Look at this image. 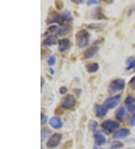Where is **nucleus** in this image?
<instances>
[{
  "label": "nucleus",
  "mask_w": 135,
  "mask_h": 149,
  "mask_svg": "<svg viewBox=\"0 0 135 149\" xmlns=\"http://www.w3.org/2000/svg\"><path fill=\"white\" fill-rule=\"evenodd\" d=\"M89 33L85 29H82L78 32L76 34V42L78 47L83 48L87 46L89 41Z\"/></svg>",
  "instance_id": "1"
},
{
  "label": "nucleus",
  "mask_w": 135,
  "mask_h": 149,
  "mask_svg": "<svg viewBox=\"0 0 135 149\" xmlns=\"http://www.w3.org/2000/svg\"><path fill=\"white\" fill-rule=\"evenodd\" d=\"M125 86V81L122 78H116L112 81L108 87V92L110 94L116 93L117 91H123Z\"/></svg>",
  "instance_id": "2"
},
{
  "label": "nucleus",
  "mask_w": 135,
  "mask_h": 149,
  "mask_svg": "<svg viewBox=\"0 0 135 149\" xmlns=\"http://www.w3.org/2000/svg\"><path fill=\"white\" fill-rule=\"evenodd\" d=\"M101 128L104 130L107 134H109L110 133H113L115 130L119 127V124L118 122L114 121L111 120H107L101 123Z\"/></svg>",
  "instance_id": "3"
},
{
  "label": "nucleus",
  "mask_w": 135,
  "mask_h": 149,
  "mask_svg": "<svg viewBox=\"0 0 135 149\" xmlns=\"http://www.w3.org/2000/svg\"><path fill=\"white\" fill-rule=\"evenodd\" d=\"M76 100L74 96L71 94H69L68 96L63 97L61 101V106L62 109L66 110H71L75 106Z\"/></svg>",
  "instance_id": "4"
},
{
  "label": "nucleus",
  "mask_w": 135,
  "mask_h": 149,
  "mask_svg": "<svg viewBox=\"0 0 135 149\" xmlns=\"http://www.w3.org/2000/svg\"><path fill=\"white\" fill-rule=\"evenodd\" d=\"M63 21V18L62 15H60L59 13L56 11H53L49 14L48 17H47L46 23L47 24H62V22Z\"/></svg>",
  "instance_id": "5"
},
{
  "label": "nucleus",
  "mask_w": 135,
  "mask_h": 149,
  "mask_svg": "<svg viewBox=\"0 0 135 149\" xmlns=\"http://www.w3.org/2000/svg\"><path fill=\"white\" fill-rule=\"evenodd\" d=\"M121 99V95H117V96H114V97H110L105 100L104 105L105 107L107 109H111L115 108L116 106L119 104Z\"/></svg>",
  "instance_id": "6"
},
{
  "label": "nucleus",
  "mask_w": 135,
  "mask_h": 149,
  "mask_svg": "<svg viewBox=\"0 0 135 149\" xmlns=\"http://www.w3.org/2000/svg\"><path fill=\"white\" fill-rule=\"evenodd\" d=\"M62 136L60 133H54L48 139L47 142V146L48 148H54L60 143Z\"/></svg>",
  "instance_id": "7"
},
{
  "label": "nucleus",
  "mask_w": 135,
  "mask_h": 149,
  "mask_svg": "<svg viewBox=\"0 0 135 149\" xmlns=\"http://www.w3.org/2000/svg\"><path fill=\"white\" fill-rule=\"evenodd\" d=\"M70 41L68 38H62L58 42V50L61 53H63L67 50H69L70 48Z\"/></svg>",
  "instance_id": "8"
},
{
  "label": "nucleus",
  "mask_w": 135,
  "mask_h": 149,
  "mask_svg": "<svg viewBox=\"0 0 135 149\" xmlns=\"http://www.w3.org/2000/svg\"><path fill=\"white\" fill-rule=\"evenodd\" d=\"M94 139H95V146L96 147H100L106 142L105 136L100 133H94Z\"/></svg>",
  "instance_id": "9"
},
{
  "label": "nucleus",
  "mask_w": 135,
  "mask_h": 149,
  "mask_svg": "<svg viewBox=\"0 0 135 149\" xmlns=\"http://www.w3.org/2000/svg\"><path fill=\"white\" fill-rule=\"evenodd\" d=\"M98 51V47L97 46H92V47H89L83 53V58L84 59H89L92 56L96 55V54Z\"/></svg>",
  "instance_id": "10"
},
{
  "label": "nucleus",
  "mask_w": 135,
  "mask_h": 149,
  "mask_svg": "<svg viewBox=\"0 0 135 149\" xmlns=\"http://www.w3.org/2000/svg\"><path fill=\"white\" fill-rule=\"evenodd\" d=\"M130 134V130L128 129H126V128H124V129H121L119 130L118 131H116V133H114V136H113V138L116 139H123L125 138Z\"/></svg>",
  "instance_id": "11"
},
{
  "label": "nucleus",
  "mask_w": 135,
  "mask_h": 149,
  "mask_svg": "<svg viewBox=\"0 0 135 149\" xmlns=\"http://www.w3.org/2000/svg\"><path fill=\"white\" fill-rule=\"evenodd\" d=\"M95 111H96V115L97 118H102L107 115V109H106L105 106L96 105V108H95Z\"/></svg>",
  "instance_id": "12"
},
{
  "label": "nucleus",
  "mask_w": 135,
  "mask_h": 149,
  "mask_svg": "<svg viewBox=\"0 0 135 149\" xmlns=\"http://www.w3.org/2000/svg\"><path fill=\"white\" fill-rule=\"evenodd\" d=\"M49 124L54 129H60L62 127V122L57 117H53L49 120Z\"/></svg>",
  "instance_id": "13"
},
{
  "label": "nucleus",
  "mask_w": 135,
  "mask_h": 149,
  "mask_svg": "<svg viewBox=\"0 0 135 149\" xmlns=\"http://www.w3.org/2000/svg\"><path fill=\"white\" fill-rule=\"evenodd\" d=\"M115 116L119 121L123 122L125 119V109L123 107H120L116 111Z\"/></svg>",
  "instance_id": "14"
},
{
  "label": "nucleus",
  "mask_w": 135,
  "mask_h": 149,
  "mask_svg": "<svg viewBox=\"0 0 135 149\" xmlns=\"http://www.w3.org/2000/svg\"><path fill=\"white\" fill-rule=\"evenodd\" d=\"M56 43H57V39H56V36H49L47 38H45V40L43 42L44 45L47 46V47L54 45Z\"/></svg>",
  "instance_id": "15"
},
{
  "label": "nucleus",
  "mask_w": 135,
  "mask_h": 149,
  "mask_svg": "<svg viewBox=\"0 0 135 149\" xmlns=\"http://www.w3.org/2000/svg\"><path fill=\"white\" fill-rule=\"evenodd\" d=\"M71 30V26L69 25H62L60 28L58 29L56 31V35L59 36H65L70 32Z\"/></svg>",
  "instance_id": "16"
},
{
  "label": "nucleus",
  "mask_w": 135,
  "mask_h": 149,
  "mask_svg": "<svg viewBox=\"0 0 135 149\" xmlns=\"http://www.w3.org/2000/svg\"><path fill=\"white\" fill-rule=\"evenodd\" d=\"M86 67H87V70L89 73H94L98 70L99 65L97 63H92L87 64Z\"/></svg>",
  "instance_id": "17"
},
{
  "label": "nucleus",
  "mask_w": 135,
  "mask_h": 149,
  "mask_svg": "<svg viewBox=\"0 0 135 149\" xmlns=\"http://www.w3.org/2000/svg\"><path fill=\"white\" fill-rule=\"evenodd\" d=\"M127 68L126 69L127 70H132L134 68H135V56H132V57H130L128 60H127Z\"/></svg>",
  "instance_id": "18"
},
{
  "label": "nucleus",
  "mask_w": 135,
  "mask_h": 149,
  "mask_svg": "<svg viewBox=\"0 0 135 149\" xmlns=\"http://www.w3.org/2000/svg\"><path fill=\"white\" fill-rule=\"evenodd\" d=\"M62 16L63 20H65V21H71V20H72V16L70 11H65L62 15Z\"/></svg>",
  "instance_id": "19"
},
{
  "label": "nucleus",
  "mask_w": 135,
  "mask_h": 149,
  "mask_svg": "<svg viewBox=\"0 0 135 149\" xmlns=\"http://www.w3.org/2000/svg\"><path fill=\"white\" fill-rule=\"evenodd\" d=\"M88 127L89 128V130L91 131H92V132H95V130H96V128H97L98 127V122L96 121V120H90L89 123L88 124Z\"/></svg>",
  "instance_id": "20"
},
{
  "label": "nucleus",
  "mask_w": 135,
  "mask_h": 149,
  "mask_svg": "<svg viewBox=\"0 0 135 149\" xmlns=\"http://www.w3.org/2000/svg\"><path fill=\"white\" fill-rule=\"evenodd\" d=\"M134 102H135V99L134 98V96H132V95H128V96L126 97L125 101V103L126 106H129V105L134 103Z\"/></svg>",
  "instance_id": "21"
},
{
  "label": "nucleus",
  "mask_w": 135,
  "mask_h": 149,
  "mask_svg": "<svg viewBox=\"0 0 135 149\" xmlns=\"http://www.w3.org/2000/svg\"><path fill=\"white\" fill-rule=\"evenodd\" d=\"M51 133V130H48L47 128H44L42 130V142H43L45 138L49 135V133Z\"/></svg>",
  "instance_id": "22"
},
{
  "label": "nucleus",
  "mask_w": 135,
  "mask_h": 149,
  "mask_svg": "<svg viewBox=\"0 0 135 149\" xmlns=\"http://www.w3.org/2000/svg\"><path fill=\"white\" fill-rule=\"evenodd\" d=\"M124 146V144L123 142H119V141H114L111 143V147L114 148H123Z\"/></svg>",
  "instance_id": "23"
},
{
  "label": "nucleus",
  "mask_w": 135,
  "mask_h": 149,
  "mask_svg": "<svg viewBox=\"0 0 135 149\" xmlns=\"http://www.w3.org/2000/svg\"><path fill=\"white\" fill-rule=\"evenodd\" d=\"M72 145H73V142H72L71 140H69L68 142H65L64 145L62 147V149H70L71 148Z\"/></svg>",
  "instance_id": "24"
},
{
  "label": "nucleus",
  "mask_w": 135,
  "mask_h": 149,
  "mask_svg": "<svg viewBox=\"0 0 135 149\" xmlns=\"http://www.w3.org/2000/svg\"><path fill=\"white\" fill-rule=\"evenodd\" d=\"M104 24H89L88 26L89 28H91V29H97V28H101L102 27Z\"/></svg>",
  "instance_id": "25"
},
{
  "label": "nucleus",
  "mask_w": 135,
  "mask_h": 149,
  "mask_svg": "<svg viewBox=\"0 0 135 149\" xmlns=\"http://www.w3.org/2000/svg\"><path fill=\"white\" fill-rule=\"evenodd\" d=\"M128 107V111H130V112L133 113L134 115L135 114V102H134V103L131 104V105H129V106H127Z\"/></svg>",
  "instance_id": "26"
},
{
  "label": "nucleus",
  "mask_w": 135,
  "mask_h": 149,
  "mask_svg": "<svg viewBox=\"0 0 135 149\" xmlns=\"http://www.w3.org/2000/svg\"><path fill=\"white\" fill-rule=\"evenodd\" d=\"M47 63L49 65H53L54 64L56 63V59L53 56H51L50 58L48 59V61H47Z\"/></svg>",
  "instance_id": "27"
},
{
  "label": "nucleus",
  "mask_w": 135,
  "mask_h": 149,
  "mask_svg": "<svg viewBox=\"0 0 135 149\" xmlns=\"http://www.w3.org/2000/svg\"><path fill=\"white\" fill-rule=\"evenodd\" d=\"M129 84L132 89L135 90V76H134L133 78L131 79V81H130L129 82Z\"/></svg>",
  "instance_id": "28"
},
{
  "label": "nucleus",
  "mask_w": 135,
  "mask_h": 149,
  "mask_svg": "<svg viewBox=\"0 0 135 149\" xmlns=\"http://www.w3.org/2000/svg\"><path fill=\"white\" fill-rule=\"evenodd\" d=\"M55 5H56V8H57L58 9H62V8L63 3L61 1H56V2H55Z\"/></svg>",
  "instance_id": "29"
},
{
  "label": "nucleus",
  "mask_w": 135,
  "mask_h": 149,
  "mask_svg": "<svg viewBox=\"0 0 135 149\" xmlns=\"http://www.w3.org/2000/svg\"><path fill=\"white\" fill-rule=\"evenodd\" d=\"M99 2V1L98 0H90V1H88L87 2V5L88 6H92V5H96Z\"/></svg>",
  "instance_id": "30"
},
{
  "label": "nucleus",
  "mask_w": 135,
  "mask_h": 149,
  "mask_svg": "<svg viewBox=\"0 0 135 149\" xmlns=\"http://www.w3.org/2000/svg\"><path fill=\"white\" fill-rule=\"evenodd\" d=\"M41 120H42V124H45L47 121V117L44 115V114H42V119Z\"/></svg>",
  "instance_id": "31"
},
{
  "label": "nucleus",
  "mask_w": 135,
  "mask_h": 149,
  "mask_svg": "<svg viewBox=\"0 0 135 149\" xmlns=\"http://www.w3.org/2000/svg\"><path fill=\"white\" fill-rule=\"evenodd\" d=\"M67 92V88L65 87H62L60 90V93H61L62 95L65 94Z\"/></svg>",
  "instance_id": "32"
},
{
  "label": "nucleus",
  "mask_w": 135,
  "mask_h": 149,
  "mask_svg": "<svg viewBox=\"0 0 135 149\" xmlns=\"http://www.w3.org/2000/svg\"><path fill=\"white\" fill-rule=\"evenodd\" d=\"M131 125L135 126V114L132 116V119H131Z\"/></svg>",
  "instance_id": "33"
},
{
  "label": "nucleus",
  "mask_w": 135,
  "mask_h": 149,
  "mask_svg": "<svg viewBox=\"0 0 135 149\" xmlns=\"http://www.w3.org/2000/svg\"><path fill=\"white\" fill-rule=\"evenodd\" d=\"M49 71H50V72H51V74H54L53 69H51V68H50V69H49Z\"/></svg>",
  "instance_id": "34"
},
{
  "label": "nucleus",
  "mask_w": 135,
  "mask_h": 149,
  "mask_svg": "<svg viewBox=\"0 0 135 149\" xmlns=\"http://www.w3.org/2000/svg\"><path fill=\"white\" fill-rule=\"evenodd\" d=\"M43 82H44V78H42V85H41V87H43Z\"/></svg>",
  "instance_id": "35"
}]
</instances>
